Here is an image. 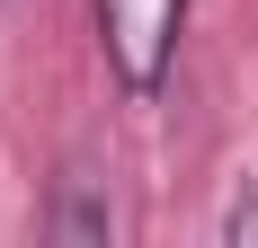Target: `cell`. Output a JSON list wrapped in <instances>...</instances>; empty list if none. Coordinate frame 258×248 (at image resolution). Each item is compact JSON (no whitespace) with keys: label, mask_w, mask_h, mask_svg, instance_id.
I'll return each instance as SVG.
<instances>
[{"label":"cell","mask_w":258,"mask_h":248,"mask_svg":"<svg viewBox=\"0 0 258 248\" xmlns=\"http://www.w3.org/2000/svg\"><path fill=\"white\" fill-rule=\"evenodd\" d=\"M89 9H98V45L116 62V80H125L134 98H152L160 80H169V62H178L187 0H89Z\"/></svg>","instance_id":"6da1fadb"},{"label":"cell","mask_w":258,"mask_h":248,"mask_svg":"<svg viewBox=\"0 0 258 248\" xmlns=\"http://www.w3.org/2000/svg\"><path fill=\"white\" fill-rule=\"evenodd\" d=\"M223 239H232V248H258V204H240L232 222H223Z\"/></svg>","instance_id":"7a4b0ae2"}]
</instances>
